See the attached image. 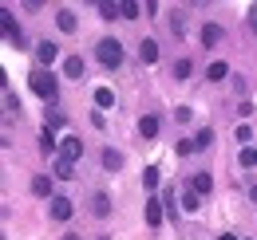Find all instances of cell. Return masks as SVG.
Here are the masks:
<instances>
[{"label":"cell","mask_w":257,"mask_h":240,"mask_svg":"<svg viewBox=\"0 0 257 240\" xmlns=\"http://www.w3.org/2000/svg\"><path fill=\"white\" fill-rule=\"evenodd\" d=\"M32 90L44 98V102H56V98H60V83H56V75H52V71H44V67L32 71Z\"/></svg>","instance_id":"cell-1"},{"label":"cell","mask_w":257,"mask_h":240,"mask_svg":"<svg viewBox=\"0 0 257 240\" xmlns=\"http://www.w3.org/2000/svg\"><path fill=\"white\" fill-rule=\"evenodd\" d=\"M99 63H103V67H119V63H123V44H119V40H99Z\"/></svg>","instance_id":"cell-2"},{"label":"cell","mask_w":257,"mask_h":240,"mask_svg":"<svg viewBox=\"0 0 257 240\" xmlns=\"http://www.w3.org/2000/svg\"><path fill=\"white\" fill-rule=\"evenodd\" d=\"M0 28H4V36H8V44H12V48H24V32H20V24L12 20V12H8V8L0 12Z\"/></svg>","instance_id":"cell-3"},{"label":"cell","mask_w":257,"mask_h":240,"mask_svg":"<svg viewBox=\"0 0 257 240\" xmlns=\"http://www.w3.org/2000/svg\"><path fill=\"white\" fill-rule=\"evenodd\" d=\"M56 158H64V162H71V166H75V162L83 158V142H79V138H71V134H67V138H60V154H56Z\"/></svg>","instance_id":"cell-4"},{"label":"cell","mask_w":257,"mask_h":240,"mask_svg":"<svg viewBox=\"0 0 257 240\" xmlns=\"http://www.w3.org/2000/svg\"><path fill=\"white\" fill-rule=\"evenodd\" d=\"M36 60H40V67H48V63L60 60V48L52 44V40H44V44H36Z\"/></svg>","instance_id":"cell-5"},{"label":"cell","mask_w":257,"mask_h":240,"mask_svg":"<svg viewBox=\"0 0 257 240\" xmlns=\"http://www.w3.org/2000/svg\"><path fill=\"white\" fill-rule=\"evenodd\" d=\"M162 205H166L162 197H147V224H151V228L162 224Z\"/></svg>","instance_id":"cell-6"},{"label":"cell","mask_w":257,"mask_h":240,"mask_svg":"<svg viewBox=\"0 0 257 240\" xmlns=\"http://www.w3.org/2000/svg\"><path fill=\"white\" fill-rule=\"evenodd\" d=\"M48 212H52V220H67V216H71V201H67V197H52V201H48Z\"/></svg>","instance_id":"cell-7"},{"label":"cell","mask_w":257,"mask_h":240,"mask_svg":"<svg viewBox=\"0 0 257 240\" xmlns=\"http://www.w3.org/2000/svg\"><path fill=\"white\" fill-rule=\"evenodd\" d=\"M139 60L147 63V67L159 63V44H155V40H143V44H139Z\"/></svg>","instance_id":"cell-8"},{"label":"cell","mask_w":257,"mask_h":240,"mask_svg":"<svg viewBox=\"0 0 257 240\" xmlns=\"http://www.w3.org/2000/svg\"><path fill=\"white\" fill-rule=\"evenodd\" d=\"M225 75H229V63H222V60H214L206 67V79H210V83H222Z\"/></svg>","instance_id":"cell-9"},{"label":"cell","mask_w":257,"mask_h":240,"mask_svg":"<svg viewBox=\"0 0 257 240\" xmlns=\"http://www.w3.org/2000/svg\"><path fill=\"white\" fill-rule=\"evenodd\" d=\"M190 189H194V193H198V197H206V193L214 189V178H210V174H194Z\"/></svg>","instance_id":"cell-10"},{"label":"cell","mask_w":257,"mask_h":240,"mask_svg":"<svg viewBox=\"0 0 257 240\" xmlns=\"http://www.w3.org/2000/svg\"><path fill=\"white\" fill-rule=\"evenodd\" d=\"M32 193L36 197H52V178H48V174H36L32 178Z\"/></svg>","instance_id":"cell-11"},{"label":"cell","mask_w":257,"mask_h":240,"mask_svg":"<svg viewBox=\"0 0 257 240\" xmlns=\"http://www.w3.org/2000/svg\"><path fill=\"white\" fill-rule=\"evenodd\" d=\"M64 75L67 79H79V75H83V60H79V56H67L64 60Z\"/></svg>","instance_id":"cell-12"},{"label":"cell","mask_w":257,"mask_h":240,"mask_svg":"<svg viewBox=\"0 0 257 240\" xmlns=\"http://www.w3.org/2000/svg\"><path fill=\"white\" fill-rule=\"evenodd\" d=\"M56 24H60V32H75V12H71V8H60V12H56Z\"/></svg>","instance_id":"cell-13"},{"label":"cell","mask_w":257,"mask_h":240,"mask_svg":"<svg viewBox=\"0 0 257 240\" xmlns=\"http://www.w3.org/2000/svg\"><path fill=\"white\" fill-rule=\"evenodd\" d=\"M139 134H143V138H155V134H159V118H155V114H143V122H139Z\"/></svg>","instance_id":"cell-14"},{"label":"cell","mask_w":257,"mask_h":240,"mask_svg":"<svg viewBox=\"0 0 257 240\" xmlns=\"http://www.w3.org/2000/svg\"><path fill=\"white\" fill-rule=\"evenodd\" d=\"M40 150L48 154V158H52V154H60V142H56V134H52V130H44V134H40Z\"/></svg>","instance_id":"cell-15"},{"label":"cell","mask_w":257,"mask_h":240,"mask_svg":"<svg viewBox=\"0 0 257 240\" xmlns=\"http://www.w3.org/2000/svg\"><path fill=\"white\" fill-rule=\"evenodd\" d=\"M222 36L225 32L218 28V24H206V28H202V44H206V48H210V44H222Z\"/></svg>","instance_id":"cell-16"},{"label":"cell","mask_w":257,"mask_h":240,"mask_svg":"<svg viewBox=\"0 0 257 240\" xmlns=\"http://www.w3.org/2000/svg\"><path fill=\"white\" fill-rule=\"evenodd\" d=\"M210 142H214V130H210V126H202V130L194 134V150H210Z\"/></svg>","instance_id":"cell-17"},{"label":"cell","mask_w":257,"mask_h":240,"mask_svg":"<svg viewBox=\"0 0 257 240\" xmlns=\"http://www.w3.org/2000/svg\"><path fill=\"white\" fill-rule=\"evenodd\" d=\"M91 212H95V216H107V212H111V201H107V193H95V197H91Z\"/></svg>","instance_id":"cell-18"},{"label":"cell","mask_w":257,"mask_h":240,"mask_svg":"<svg viewBox=\"0 0 257 240\" xmlns=\"http://www.w3.org/2000/svg\"><path fill=\"white\" fill-rule=\"evenodd\" d=\"M52 170H56V178H75V166H71V162H64V158H56V162H52Z\"/></svg>","instance_id":"cell-19"},{"label":"cell","mask_w":257,"mask_h":240,"mask_svg":"<svg viewBox=\"0 0 257 240\" xmlns=\"http://www.w3.org/2000/svg\"><path fill=\"white\" fill-rule=\"evenodd\" d=\"M95 106H103V110H107V106H115V90H111V87H99L95 90Z\"/></svg>","instance_id":"cell-20"},{"label":"cell","mask_w":257,"mask_h":240,"mask_svg":"<svg viewBox=\"0 0 257 240\" xmlns=\"http://www.w3.org/2000/svg\"><path fill=\"white\" fill-rule=\"evenodd\" d=\"M103 166H107V170H123V154L119 150H103Z\"/></svg>","instance_id":"cell-21"},{"label":"cell","mask_w":257,"mask_h":240,"mask_svg":"<svg viewBox=\"0 0 257 240\" xmlns=\"http://www.w3.org/2000/svg\"><path fill=\"white\" fill-rule=\"evenodd\" d=\"M139 12H143V8H139L135 0H123V4H119V16H123V20H139Z\"/></svg>","instance_id":"cell-22"},{"label":"cell","mask_w":257,"mask_h":240,"mask_svg":"<svg viewBox=\"0 0 257 240\" xmlns=\"http://www.w3.org/2000/svg\"><path fill=\"white\" fill-rule=\"evenodd\" d=\"M143 189H147V193H155V189H159V170H155V166L143 174Z\"/></svg>","instance_id":"cell-23"},{"label":"cell","mask_w":257,"mask_h":240,"mask_svg":"<svg viewBox=\"0 0 257 240\" xmlns=\"http://www.w3.org/2000/svg\"><path fill=\"white\" fill-rule=\"evenodd\" d=\"M241 166H245V170H257V146H245V150H241Z\"/></svg>","instance_id":"cell-24"},{"label":"cell","mask_w":257,"mask_h":240,"mask_svg":"<svg viewBox=\"0 0 257 240\" xmlns=\"http://www.w3.org/2000/svg\"><path fill=\"white\" fill-rule=\"evenodd\" d=\"M182 209H186V212H194V209H202V197H198V193H194V189H190V193H186V197H182Z\"/></svg>","instance_id":"cell-25"},{"label":"cell","mask_w":257,"mask_h":240,"mask_svg":"<svg viewBox=\"0 0 257 240\" xmlns=\"http://www.w3.org/2000/svg\"><path fill=\"white\" fill-rule=\"evenodd\" d=\"M99 12H103V20H115V16H119V4H111V0H99Z\"/></svg>","instance_id":"cell-26"},{"label":"cell","mask_w":257,"mask_h":240,"mask_svg":"<svg viewBox=\"0 0 257 240\" xmlns=\"http://www.w3.org/2000/svg\"><path fill=\"white\" fill-rule=\"evenodd\" d=\"M174 154H178V158L194 154V138H178V142H174Z\"/></svg>","instance_id":"cell-27"},{"label":"cell","mask_w":257,"mask_h":240,"mask_svg":"<svg viewBox=\"0 0 257 240\" xmlns=\"http://www.w3.org/2000/svg\"><path fill=\"white\" fill-rule=\"evenodd\" d=\"M4 106H8V114H16V110H20V98H16L12 90H4Z\"/></svg>","instance_id":"cell-28"},{"label":"cell","mask_w":257,"mask_h":240,"mask_svg":"<svg viewBox=\"0 0 257 240\" xmlns=\"http://www.w3.org/2000/svg\"><path fill=\"white\" fill-rule=\"evenodd\" d=\"M190 75V60H178L174 63V79H186Z\"/></svg>","instance_id":"cell-29"},{"label":"cell","mask_w":257,"mask_h":240,"mask_svg":"<svg viewBox=\"0 0 257 240\" xmlns=\"http://www.w3.org/2000/svg\"><path fill=\"white\" fill-rule=\"evenodd\" d=\"M174 118H178V122H190L194 110H190V106H178V110H174Z\"/></svg>","instance_id":"cell-30"},{"label":"cell","mask_w":257,"mask_h":240,"mask_svg":"<svg viewBox=\"0 0 257 240\" xmlns=\"http://www.w3.org/2000/svg\"><path fill=\"white\" fill-rule=\"evenodd\" d=\"M249 28H253V36H257V12H253V16H249Z\"/></svg>","instance_id":"cell-31"},{"label":"cell","mask_w":257,"mask_h":240,"mask_svg":"<svg viewBox=\"0 0 257 240\" xmlns=\"http://www.w3.org/2000/svg\"><path fill=\"white\" fill-rule=\"evenodd\" d=\"M249 197H253V201H257V185H253V189H249Z\"/></svg>","instance_id":"cell-32"},{"label":"cell","mask_w":257,"mask_h":240,"mask_svg":"<svg viewBox=\"0 0 257 240\" xmlns=\"http://www.w3.org/2000/svg\"><path fill=\"white\" fill-rule=\"evenodd\" d=\"M64 240H79V236H75V232H67V236H64Z\"/></svg>","instance_id":"cell-33"},{"label":"cell","mask_w":257,"mask_h":240,"mask_svg":"<svg viewBox=\"0 0 257 240\" xmlns=\"http://www.w3.org/2000/svg\"><path fill=\"white\" fill-rule=\"evenodd\" d=\"M218 240H237V236H229V232H225V236H218Z\"/></svg>","instance_id":"cell-34"}]
</instances>
